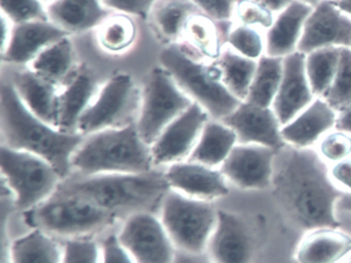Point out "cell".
I'll return each instance as SVG.
<instances>
[{"instance_id":"cell-3","label":"cell","mask_w":351,"mask_h":263,"mask_svg":"<svg viewBox=\"0 0 351 263\" xmlns=\"http://www.w3.org/2000/svg\"><path fill=\"white\" fill-rule=\"evenodd\" d=\"M170 190L164 173L100 174L62 183L55 195L77 197L116 214L151 212Z\"/></svg>"},{"instance_id":"cell-1","label":"cell","mask_w":351,"mask_h":263,"mask_svg":"<svg viewBox=\"0 0 351 263\" xmlns=\"http://www.w3.org/2000/svg\"><path fill=\"white\" fill-rule=\"evenodd\" d=\"M271 186L281 209L299 227L340 226L335 208L345 191L330 180L324 158L313 148L287 144L277 150Z\"/></svg>"},{"instance_id":"cell-49","label":"cell","mask_w":351,"mask_h":263,"mask_svg":"<svg viewBox=\"0 0 351 263\" xmlns=\"http://www.w3.org/2000/svg\"><path fill=\"white\" fill-rule=\"evenodd\" d=\"M336 2L342 12L351 16V0H337Z\"/></svg>"},{"instance_id":"cell-35","label":"cell","mask_w":351,"mask_h":263,"mask_svg":"<svg viewBox=\"0 0 351 263\" xmlns=\"http://www.w3.org/2000/svg\"><path fill=\"white\" fill-rule=\"evenodd\" d=\"M324 100L337 113L351 103V47H342L340 62L336 75L330 88L324 96Z\"/></svg>"},{"instance_id":"cell-52","label":"cell","mask_w":351,"mask_h":263,"mask_svg":"<svg viewBox=\"0 0 351 263\" xmlns=\"http://www.w3.org/2000/svg\"><path fill=\"white\" fill-rule=\"evenodd\" d=\"M346 263H351V260H350V261H348V262H346Z\"/></svg>"},{"instance_id":"cell-41","label":"cell","mask_w":351,"mask_h":263,"mask_svg":"<svg viewBox=\"0 0 351 263\" xmlns=\"http://www.w3.org/2000/svg\"><path fill=\"white\" fill-rule=\"evenodd\" d=\"M101 263H135L118 234H108L100 244Z\"/></svg>"},{"instance_id":"cell-47","label":"cell","mask_w":351,"mask_h":263,"mask_svg":"<svg viewBox=\"0 0 351 263\" xmlns=\"http://www.w3.org/2000/svg\"><path fill=\"white\" fill-rule=\"evenodd\" d=\"M258 3L266 6L273 14H277L291 5L295 0H256Z\"/></svg>"},{"instance_id":"cell-36","label":"cell","mask_w":351,"mask_h":263,"mask_svg":"<svg viewBox=\"0 0 351 263\" xmlns=\"http://www.w3.org/2000/svg\"><path fill=\"white\" fill-rule=\"evenodd\" d=\"M227 45L244 57L258 61L266 53V31L234 24L228 35Z\"/></svg>"},{"instance_id":"cell-6","label":"cell","mask_w":351,"mask_h":263,"mask_svg":"<svg viewBox=\"0 0 351 263\" xmlns=\"http://www.w3.org/2000/svg\"><path fill=\"white\" fill-rule=\"evenodd\" d=\"M1 172L19 209H36L60 186L61 175L52 164L30 152L1 145Z\"/></svg>"},{"instance_id":"cell-21","label":"cell","mask_w":351,"mask_h":263,"mask_svg":"<svg viewBox=\"0 0 351 263\" xmlns=\"http://www.w3.org/2000/svg\"><path fill=\"white\" fill-rule=\"evenodd\" d=\"M338 113L324 100L316 97L313 102L281 129L285 143L295 147L315 145L336 127Z\"/></svg>"},{"instance_id":"cell-4","label":"cell","mask_w":351,"mask_h":263,"mask_svg":"<svg viewBox=\"0 0 351 263\" xmlns=\"http://www.w3.org/2000/svg\"><path fill=\"white\" fill-rule=\"evenodd\" d=\"M71 166L82 176L143 174L155 168L151 146L143 141L136 123L86 136Z\"/></svg>"},{"instance_id":"cell-13","label":"cell","mask_w":351,"mask_h":263,"mask_svg":"<svg viewBox=\"0 0 351 263\" xmlns=\"http://www.w3.org/2000/svg\"><path fill=\"white\" fill-rule=\"evenodd\" d=\"M330 47H351V16L334 0H322L306 20L298 51L307 55Z\"/></svg>"},{"instance_id":"cell-19","label":"cell","mask_w":351,"mask_h":263,"mask_svg":"<svg viewBox=\"0 0 351 263\" xmlns=\"http://www.w3.org/2000/svg\"><path fill=\"white\" fill-rule=\"evenodd\" d=\"M66 36V31L49 20L14 24L11 37L3 49V62L12 65L30 64L45 49Z\"/></svg>"},{"instance_id":"cell-14","label":"cell","mask_w":351,"mask_h":263,"mask_svg":"<svg viewBox=\"0 0 351 263\" xmlns=\"http://www.w3.org/2000/svg\"><path fill=\"white\" fill-rule=\"evenodd\" d=\"M276 150L258 144H237L221 166L226 179L244 189L272 185Z\"/></svg>"},{"instance_id":"cell-43","label":"cell","mask_w":351,"mask_h":263,"mask_svg":"<svg viewBox=\"0 0 351 263\" xmlns=\"http://www.w3.org/2000/svg\"><path fill=\"white\" fill-rule=\"evenodd\" d=\"M102 3L110 10H116L129 16L147 18L149 10L156 0H101Z\"/></svg>"},{"instance_id":"cell-34","label":"cell","mask_w":351,"mask_h":263,"mask_svg":"<svg viewBox=\"0 0 351 263\" xmlns=\"http://www.w3.org/2000/svg\"><path fill=\"white\" fill-rule=\"evenodd\" d=\"M137 28L129 14H110L98 30V42L110 53H123L132 47L136 39Z\"/></svg>"},{"instance_id":"cell-5","label":"cell","mask_w":351,"mask_h":263,"mask_svg":"<svg viewBox=\"0 0 351 263\" xmlns=\"http://www.w3.org/2000/svg\"><path fill=\"white\" fill-rule=\"evenodd\" d=\"M160 62L178 86L193 102L200 105L210 118L221 121L241 104L221 82L215 60L207 61L182 43H174L164 47Z\"/></svg>"},{"instance_id":"cell-25","label":"cell","mask_w":351,"mask_h":263,"mask_svg":"<svg viewBox=\"0 0 351 263\" xmlns=\"http://www.w3.org/2000/svg\"><path fill=\"white\" fill-rule=\"evenodd\" d=\"M233 22H219L205 14H197L186 23L180 42L199 57L215 61L227 45Z\"/></svg>"},{"instance_id":"cell-16","label":"cell","mask_w":351,"mask_h":263,"mask_svg":"<svg viewBox=\"0 0 351 263\" xmlns=\"http://www.w3.org/2000/svg\"><path fill=\"white\" fill-rule=\"evenodd\" d=\"M206 252L213 263H252L254 242L246 222L236 214L219 210Z\"/></svg>"},{"instance_id":"cell-48","label":"cell","mask_w":351,"mask_h":263,"mask_svg":"<svg viewBox=\"0 0 351 263\" xmlns=\"http://www.w3.org/2000/svg\"><path fill=\"white\" fill-rule=\"evenodd\" d=\"M337 207L340 210L351 212V192H345L337 203Z\"/></svg>"},{"instance_id":"cell-18","label":"cell","mask_w":351,"mask_h":263,"mask_svg":"<svg viewBox=\"0 0 351 263\" xmlns=\"http://www.w3.org/2000/svg\"><path fill=\"white\" fill-rule=\"evenodd\" d=\"M170 189L194 199L210 201L229 193L227 179L221 170L198 164L176 162L164 172Z\"/></svg>"},{"instance_id":"cell-54","label":"cell","mask_w":351,"mask_h":263,"mask_svg":"<svg viewBox=\"0 0 351 263\" xmlns=\"http://www.w3.org/2000/svg\"><path fill=\"white\" fill-rule=\"evenodd\" d=\"M235 1H238V0H235Z\"/></svg>"},{"instance_id":"cell-15","label":"cell","mask_w":351,"mask_h":263,"mask_svg":"<svg viewBox=\"0 0 351 263\" xmlns=\"http://www.w3.org/2000/svg\"><path fill=\"white\" fill-rule=\"evenodd\" d=\"M221 121L235 132L238 144H258L276 151L287 145L281 135L282 125L272 107L243 101Z\"/></svg>"},{"instance_id":"cell-31","label":"cell","mask_w":351,"mask_h":263,"mask_svg":"<svg viewBox=\"0 0 351 263\" xmlns=\"http://www.w3.org/2000/svg\"><path fill=\"white\" fill-rule=\"evenodd\" d=\"M215 63L221 71V82L226 88L238 100L245 101L256 74L258 61L244 57L227 45Z\"/></svg>"},{"instance_id":"cell-17","label":"cell","mask_w":351,"mask_h":263,"mask_svg":"<svg viewBox=\"0 0 351 263\" xmlns=\"http://www.w3.org/2000/svg\"><path fill=\"white\" fill-rule=\"evenodd\" d=\"M305 59V53L301 51L283 58L282 79L272 104L282 127L293 121L316 98L308 79Z\"/></svg>"},{"instance_id":"cell-28","label":"cell","mask_w":351,"mask_h":263,"mask_svg":"<svg viewBox=\"0 0 351 263\" xmlns=\"http://www.w3.org/2000/svg\"><path fill=\"white\" fill-rule=\"evenodd\" d=\"M237 144V135L229 125L210 118L186 160L217 168L221 166Z\"/></svg>"},{"instance_id":"cell-2","label":"cell","mask_w":351,"mask_h":263,"mask_svg":"<svg viewBox=\"0 0 351 263\" xmlns=\"http://www.w3.org/2000/svg\"><path fill=\"white\" fill-rule=\"evenodd\" d=\"M1 145L30 152L48 160L62 178L73 170L71 160L85 140L81 133H67L36 116L24 104L11 80L0 88Z\"/></svg>"},{"instance_id":"cell-7","label":"cell","mask_w":351,"mask_h":263,"mask_svg":"<svg viewBox=\"0 0 351 263\" xmlns=\"http://www.w3.org/2000/svg\"><path fill=\"white\" fill-rule=\"evenodd\" d=\"M217 211L209 201L194 199L170 189L161 205V220L176 245L184 252H206L217 222Z\"/></svg>"},{"instance_id":"cell-27","label":"cell","mask_w":351,"mask_h":263,"mask_svg":"<svg viewBox=\"0 0 351 263\" xmlns=\"http://www.w3.org/2000/svg\"><path fill=\"white\" fill-rule=\"evenodd\" d=\"M197 14L203 12L191 0H156L147 18L166 47L180 42L186 23Z\"/></svg>"},{"instance_id":"cell-22","label":"cell","mask_w":351,"mask_h":263,"mask_svg":"<svg viewBox=\"0 0 351 263\" xmlns=\"http://www.w3.org/2000/svg\"><path fill=\"white\" fill-rule=\"evenodd\" d=\"M313 8L295 0L291 5L275 16L274 23L266 31V53L285 58L298 51L306 20Z\"/></svg>"},{"instance_id":"cell-46","label":"cell","mask_w":351,"mask_h":263,"mask_svg":"<svg viewBox=\"0 0 351 263\" xmlns=\"http://www.w3.org/2000/svg\"><path fill=\"white\" fill-rule=\"evenodd\" d=\"M336 129H343V131L351 133V103L338 113L337 117Z\"/></svg>"},{"instance_id":"cell-37","label":"cell","mask_w":351,"mask_h":263,"mask_svg":"<svg viewBox=\"0 0 351 263\" xmlns=\"http://www.w3.org/2000/svg\"><path fill=\"white\" fill-rule=\"evenodd\" d=\"M275 16L256 0H238L234 8L233 23L267 31L274 23Z\"/></svg>"},{"instance_id":"cell-38","label":"cell","mask_w":351,"mask_h":263,"mask_svg":"<svg viewBox=\"0 0 351 263\" xmlns=\"http://www.w3.org/2000/svg\"><path fill=\"white\" fill-rule=\"evenodd\" d=\"M1 10L13 24L48 21L47 5L42 0H0Z\"/></svg>"},{"instance_id":"cell-8","label":"cell","mask_w":351,"mask_h":263,"mask_svg":"<svg viewBox=\"0 0 351 263\" xmlns=\"http://www.w3.org/2000/svg\"><path fill=\"white\" fill-rule=\"evenodd\" d=\"M164 67L149 71L141 90L137 129L143 141L151 146L162 132L193 104Z\"/></svg>"},{"instance_id":"cell-50","label":"cell","mask_w":351,"mask_h":263,"mask_svg":"<svg viewBox=\"0 0 351 263\" xmlns=\"http://www.w3.org/2000/svg\"><path fill=\"white\" fill-rule=\"evenodd\" d=\"M300 1L305 2V3L309 4L310 6L314 8V6L317 5L319 2H322V0H300Z\"/></svg>"},{"instance_id":"cell-9","label":"cell","mask_w":351,"mask_h":263,"mask_svg":"<svg viewBox=\"0 0 351 263\" xmlns=\"http://www.w3.org/2000/svg\"><path fill=\"white\" fill-rule=\"evenodd\" d=\"M34 209V224L52 236L82 238L112 225L118 214L77 197L54 195Z\"/></svg>"},{"instance_id":"cell-51","label":"cell","mask_w":351,"mask_h":263,"mask_svg":"<svg viewBox=\"0 0 351 263\" xmlns=\"http://www.w3.org/2000/svg\"><path fill=\"white\" fill-rule=\"evenodd\" d=\"M43 2H44L45 4H49L50 2L54 1V0H42Z\"/></svg>"},{"instance_id":"cell-24","label":"cell","mask_w":351,"mask_h":263,"mask_svg":"<svg viewBox=\"0 0 351 263\" xmlns=\"http://www.w3.org/2000/svg\"><path fill=\"white\" fill-rule=\"evenodd\" d=\"M49 21L71 33L99 27L112 14L101 0H54L47 4Z\"/></svg>"},{"instance_id":"cell-23","label":"cell","mask_w":351,"mask_h":263,"mask_svg":"<svg viewBox=\"0 0 351 263\" xmlns=\"http://www.w3.org/2000/svg\"><path fill=\"white\" fill-rule=\"evenodd\" d=\"M98 92L97 82L93 74L88 68L80 67L77 74L61 88L57 127L67 133H79L80 119Z\"/></svg>"},{"instance_id":"cell-39","label":"cell","mask_w":351,"mask_h":263,"mask_svg":"<svg viewBox=\"0 0 351 263\" xmlns=\"http://www.w3.org/2000/svg\"><path fill=\"white\" fill-rule=\"evenodd\" d=\"M318 152L324 160L338 162L351 156V133L335 127L318 142Z\"/></svg>"},{"instance_id":"cell-45","label":"cell","mask_w":351,"mask_h":263,"mask_svg":"<svg viewBox=\"0 0 351 263\" xmlns=\"http://www.w3.org/2000/svg\"><path fill=\"white\" fill-rule=\"evenodd\" d=\"M172 263H213V260L209 258L208 254L200 253V254H195V253L184 252V251L178 250L176 258Z\"/></svg>"},{"instance_id":"cell-53","label":"cell","mask_w":351,"mask_h":263,"mask_svg":"<svg viewBox=\"0 0 351 263\" xmlns=\"http://www.w3.org/2000/svg\"><path fill=\"white\" fill-rule=\"evenodd\" d=\"M334 1H337V0H334Z\"/></svg>"},{"instance_id":"cell-29","label":"cell","mask_w":351,"mask_h":263,"mask_svg":"<svg viewBox=\"0 0 351 263\" xmlns=\"http://www.w3.org/2000/svg\"><path fill=\"white\" fill-rule=\"evenodd\" d=\"M30 69L62 88L79 71L75 49L69 36L45 49L32 63Z\"/></svg>"},{"instance_id":"cell-32","label":"cell","mask_w":351,"mask_h":263,"mask_svg":"<svg viewBox=\"0 0 351 263\" xmlns=\"http://www.w3.org/2000/svg\"><path fill=\"white\" fill-rule=\"evenodd\" d=\"M283 74V58L264 55L258 67L245 101L262 107H272Z\"/></svg>"},{"instance_id":"cell-10","label":"cell","mask_w":351,"mask_h":263,"mask_svg":"<svg viewBox=\"0 0 351 263\" xmlns=\"http://www.w3.org/2000/svg\"><path fill=\"white\" fill-rule=\"evenodd\" d=\"M141 105V90L131 76L119 74L98 92L82 115L77 132L84 136L136 123Z\"/></svg>"},{"instance_id":"cell-12","label":"cell","mask_w":351,"mask_h":263,"mask_svg":"<svg viewBox=\"0 0 351 263\" xmlns=\"http://www.w3.org/2000/svg\"><path fill=\"white\" fill-rule=\"evenodd\" d=\"M209 119L208 113L200 105L193 103L152 144L155 166H169L188 160Z\"/></svg>"},{"instance_id":"cell-44","label":"cell","mask_w":351,"mask_h":263,"mask_svg":"<svg viewBox=\"0 0 351 263\" xmlns=\"http://www.w3.org/2000/svg\"><path fill=\"white\" fill-rule=\"evenodd\" d=\"M332 180L346 192H351V156L335 162L330 173Z\"/></svg>"},{"instance_id":"cell-20","label":"cell","mask_w":351,"mask_h":263,"mask_svg":"<svg viewBox=\"0 0 351 263\" xmlns=\"http://www.w3.org/2000/svg\"><path fill=\"white\" fill-rule=\"evenodd\" d=\"M9 79L32 112L57 127L60 86L43 77L30 68L13 70Z\"/></svg>"},{"instance_id":"cell-42","label":"cell","mask_w":351,"mask_h":263,"mask_svg":"<svg viewBox=\"0 0 351 263\" xmlns=\"http://www.w3.org/2000/svg\"><path fill=\"white\" fill-rule=\"evenodd\" d=\"M201 12L219 22H233L235 0H191Z\"/></svg>"},{"instance_id":"cell-40","label":"cell","mask_w":351,"mask_h":263,"mask_svg":"<svg viewBox=\"0 0 351 263\" xmlns=\"http://www.w3.org/2000/svg\"><path fill=\"white\" fill-rule=\"evenodd\" d=\"M62 263H101L100 246L90 238H69L63 246Z\"/></svg>"},{"instance_id":"cell-11","label":"cell","mask_w":351,"mask_h":263,"mask_svg":"<svg viewBox=\"0 0 351 263\" xmlns=\"http://www.w3.org/2000/svg\"><path fill=\"white\" fill-rule=\"evenodd\" d=\"M118 236L135 263H172L176 258V245L161 218L151 212L132 214Z\"/></svg>"},{"instance_id":"cell-33","label":"cell","mask_w":351,"mask_h":263,"mask_svg":"<svg viewBox=\"0 0 351 263\" xmlns=\"http://www.w3.org/2000/svg\"><path fill=\"white\" fill-rule=\"evenodd\" d=\"M341 49L342 47H324L306 55V72L315 97L324 98L330 88L338 69Z\"/></svg>"},{"instance_id":"cell-26","label":"cell","mask_w":351,"mask_h":263,"mask_svg":"<svg viewBox=\"0 0 351 263\" xmlns=\"http://www.w3.org/2000/svg\"><path fill=\"white\" fill-rule=\"evenodd\" d=\"M351 253V236L337 228L309 230L295 251L297 263H338Z\"/></svg>"},{"instance_id":"cell-30","label":"cell","mask_w":351,"mask_h":263,"mask_svg":"<svg viewBox=\"0 0 351 263\" xmlns=\"http://www.w3.org/2000/svg\"><path fill=\"white\" fill-rule=\"evenodd\" d=\"M62 260L63 247L40 228L14 240L10 249L11 263H62Z\"/></svg>"}]
</instances>
